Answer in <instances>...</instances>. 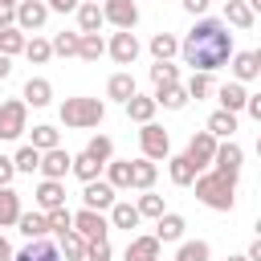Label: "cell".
<instances>
[{
  "instance_id": "obj_1",
  "label": "cell",
  "mask_w": 261,
  "mask_h": 261,
  "mask_svg": "<svg viewBox=\"0 0 261 261\" xmlns=\"http://www.w3.org/2000/svg\"><path fill=\"white\" fill-rule=\"evenodd\" d=\"M232 53H237L232 49V33L216 16L196 20L192 33L179 41V57H184V65H192V73H216L220 65L232 61Z\"/></svg>"
},
{
  "instance_id": "obj_2",
  "label": "cell",
  "mask_w": 261,
  "mask_h": 261,
  "mask_svg": "<svg viewBox=\"0 0 261 261\" xmlns=\"http://www.w3.org/2000/svg\"><path fill=\"white\" fill-rule=\"evenodd\" d=\"M196 200H200L204 208H212V212H232V204H237V184H228V179L216 175V171H200V175H196Z\"/></svg>"
},
{
  "instance_id": "obj_3",
  "label": "cell",
  "mask_w": 261,
  "mask_h": 261,
  "mask_svg": "<svg viewBox=\"0 0 261 261\" xmlns=\"http://www.w3.org/2000/svg\"><path fill=\"white\" fill-rule=\"evenodd\" d=\"M106 118V102L102 98H65L61 102V122L69 130H94Z\"/></svg>"
},
{
  "instance_id": "obj_4",
  "label": "cell",
  "mask_w": 261,
  "mask_h": 261,
  "mask_svg": "<svg viewBox=\"0 0 261 261\" xmlns=\"http://www.w3.org/2000/svg\"><path fill=\"white\" fill-rule=\"evenodd\" d=\"M24 130H29V102H24V98L0 102V139L12 143V139H20Z\"/></svg>"
},
{
  "instance_id": "obj_5",
  "label": "cell",
  "mask_w": 261,
  "mask_h": 261,
  "mask_svg": "<svg viewBox=\"0 0 261 261\" xmlns=\"http://www.w3.org/2000/svg\"><path fill=\"white\" fill-rule=\"evenodd\" d=\"M216 151H220V139L212 135V130H196L192 139H188V159H192V167L196 171H208L212 163H216Z\"/></svg>"
},
{
  "instance_id": "obj_6",
  "label": "cell",
  "mask_w": 261,
  "mask_h": 261,
  "mask_svg": "<svg viewBox=\"0 0 261 261\" xmlns=\"http://www.w3.org/2000/svg\"><path fill=\"white\" fill-rule=\"evenodd\" d=\"M139 147H143V159H171V135L159 126V122H147L139 130Z\"/></svg>"
},
{
  "instance_id": "obj_7",
  "label": "cell",
  "mask_w": 261,
  "mask_h": 261,
  "mask_svg": "<svg viewBox=\"0 0 261 261\" xmlns=\"http://www.w3.org/2000/svg\"><path fill=\"white\" fill-rule=\"evenodd\" d=\"M241 163H245V151H241V143L224 139V143H220V151H216V163H212V171H216V175H224L228 184H237V179H241Z\"/></svg>"
},
{
  "instance_id": "obj_8",
  "label": "cell",
  "mask_w": 261,
  "mask_h": 261,
  "mask_svg": "<svg viewBox=\"0 0 261 261\" xmlns=\"http://www.w3.org/2000/svg\"><path fill=\"white\" fill-rule=\"evenodd\" d=\"M73 232H82L86 241H106L110 216H102V212H94V208H82V212H73Z\"/></svg>"
},
{
  "instance_id": "obj_9",
  "label": "cell",
  "mask_w": 261,
  "mask_h": 261,
  "mask_svg": "<svg viewBox=\"0 0 261 261\" xmlns=\"http://www.w3.org/2000/svg\"><path fill=\"white\" fill-rule=\"evenodd\" d=\"M118 204L114 188L106 179H94V184H82V208H94V212H110Z\"/></svg>"
},
{
  "instance_id": "obj_10",
  "label": "cell",
  "mask_w": 261,
  "mask_h": 261,
  "mask_svg": "<svg viewBox=\"0 0 261 261\" xmlns=\"http://www.w3.org/2000/svg\"><path fill=\"white\" fill-rule=\"evenodd\" d=\"M102 12H106V24H114V29L135 33V24H139V4L135 0H102Z\"/></svg>"
},
{
  "instance_id": "obj_11",
  "label": "cell",
  "mask_w": 261,
  "mask_h": 261,
  "mask_svg": "<svg viewBox=\"0 0 261 261\" xmlns=\"http://www.w3.org/2000/svg\"><path fill=\"white\" fill-rule=\"evenodd\" d=\"M49 20V4L45 0H20L16 4V29L20 33H37Z\"/></svg>"
},
{
  "instance_id": "obj_12",
  "label": "cell",
  "mask_w": 261,
  "mask_h": 261,
  "mask_svg": "<svg viewBox=\"0 0 261 261\" xmlns=\"http://www.w3.org/2000/svg\"><path fill=\"white\" fill-rule=\"evenodd\" d=\"M106 53H110L118 65H130V61L139 57V37H135L130 29H118V33L106 41Z\"/></svg>"
},
{
  "instance_id": "obj_13",
  "label": "cell",
  "mask_w": 261,
  "mask_h": 261,
  "mask_svg": "<svg viewBox=\"0 0 261 261\" xmlns=\"http://www.w3.org/2000/svg\"><path fill=\"white\" fill-rule=\"evenodd\" d=\"M69 171H73V155L65 147H53L41 155V179H65Z\"/></svg>"
},
{
  "instance_id": "obj_14",
  "label": "cell",
  "mask_w": 261,
  "mask_h": 261,
  "mask_svg": "<svg viewBox=\"0 0 261 261\" xmlns=\"http://www.w3.org/2000/svg\"><path fill=\"white\" fill-rule=\"evenodd\" d=\"M33 200H37V212H53V208H65V184H61V179H41Z\"/></svg>"
},
{
  "instance_id": "obj_15",
  "label": "cell",
  "mask_w": 261,
  "mask_h": 261,
  "mask_svg": "<svg viewBox=\"0 0 261 261\" xmlns=\"http://www.w3.org/2000/svg\"><path fill=\"white\" fill-rule=\"evenodd\" d=\"M184 228H188V220H184L179 212H163V216L155 220V237H159V245L184 241Z\"/></svg>"
},
{
  "instance_id": "obj_16",
  "label": "cell",
  "mask_w": 261,
  "mask_h": 261,
  "mask_svg": "<svg viewBox=\"0 0 261 261\" xmlns=\"http://www.w3.org/2000/svg\"><path fill=\"white\" fill-rule=\"evenodd\" d=\"M12 261H61V245H53V241H29L24 249H16Z\"/></svg>"
},
{
  "instance_id": "obj_17",
  "label": "cell",
  "mask_w": 261,
  "mask_h": 261,
  "mask_svg": "<svg viewBox=\"0 0 261 261\" xmlns=\"http://www.w3.org/2000/svg\"><path fill=\"white\" fill-rule=\"evenodd\" d=\"M102 24H106L102 4H98V0H82V4H77V33H98Z\"/></svg>"
},
{
  "instance_id": "obj_18",
  "label": "cell",
  "mask_w": 261,
  "mask_h": 261,
  "mask_svg": "<svg viewBox=\"0 0 261 261\" xmlns=\"http://www.w3.org/2000/svg\"><path fill=\"white\" fill-rule=\"evenodd\" d=\"M216 98H220V110H228V114H241V110L249 106V94H245L241 82H224V86L216 90Z\"/></svg>"
},
{
  "instance_id": "obj_19",
  "label": "cell",
  "mask_w": 261,
  "mask_h": 261,
  "mask_svg": "<svg viewBox=\"0 0 261 261\" xmlns=\"http://www.w3.org/2000/svg\"><path fill=\"white\" fill-rule=\"evenodd\" d=\"M20 216H24L20 192H16V188H0V228H12Z\"/></svg>"
},
{
  "instance_id": "obj_20",
  "label": "cell",
  "mask_w": 261,
  "mask_h": 261,
  "mask_svg": "<svg viewBox=\"0 0 261 261\" xmlns=\"http://www.w3.org/2000/svg\"><path fill=\"white\" fill-rule=\"evenodd\" d=\"M20 98H24L29 106H37V110L49 106V102H53V86H49V77H29L24 90H20Z\"/></svg>"
},
{
  "instance_id": "obj_21",
  "label": "cell",
  "mask_w": 261,
  "mask_h": 261,
  "mask_svg": "<svg viewBox=\"0 0 261 261\" xmlns=\"http://www.w3.org/2000/svg\"><path fill=\"white\" fill-rule=\"evenodd\" d=\"M167 175H171V184H175V188H192L200 171L192 167V159H188V155H171V159H167Z\"/></svg>"
},
{
  "instance_id": "obj_22",
  "label": "cell",
  "mask_w": 261,
  "mask_h": 261,
  "mask_svg": "<svg viewBox=\"0 0 261 261\" xmlns=\"http://www.w3.org/2000/svg\"><path fill=\"white\" fill-rule=\"evenodd\" d=\"M16 228H20V237H29V241H45V237L53 232L45 212H24V216L16 220Z\"/></svg>"
},
{
  "instance_id": "obj_23",
  "label": "cell",
  "mask_w": 261,
  "mask_h": 261,
  "mask_svg": "<svg viewBox=\"0 0 261 261\" xmlns=\"http://www.w3.org/2000/svg\"><path fill=\"white\" fill-rule=\"evenodd\" d=\"M126 261H159V237H130L126 245Z\"/></svg>"
},
{
  "instance_id": "obj_24",
  "label": "cell",
  "mask_w": 261,
  "mask_h": 261,
  "mask_svg": "<svg viewBox=\"0 0 261 261\" xmlns=\"http://www.w3.org/2000/svg\"><path fill=\"white\" fill-rule=\"evenodd\" d=\"M163 110H184L192 98H188V86H155V94H151Z\"/></svg>"
},
{
  "instance_id": "obj_25",
  "label": "cell",
  "mask_w": 261,
  "mask_h": 261,
  "mask_svg": "<svg viewBox=\"0 0 261 261\" xmlns=\"http://www.w3.org/2000/svg\"><path fill=\"white\" fill-rule=\"evenodd\" d=\"M155 110H159V102H155V98H143V94H135V98L126 102V118L139 122V126L155 122Z\"/></svg>"
},
{
  "instance_id": "obj_26",
  "label": "cell",
  "mask_w": 261,
  "mask_h": 261,
  "mask_svg": "<svg viewBox=\"0 0 261 261\" xmlns=\"http://www.w3.org/2000/svg\"><path fill=\"white\" fill-rule=\"evenodd\" d=\"M139 220H143L139 216V204H130V200H118L110 208V228H126L130 232V228H139Z\"/></svg>"
},
{
  "instance_id": "obj_27",
  "label": "cell",
  "mask_w": 261,
  "mask_h": 261,
  "mask_svg": "<svg viewBox=\"0 0 261 261\" xmlns=\"http://www.w3.org/2000/svg\"><path fill=\"white\" fill-rule=\"evenodd\" d=\"M155 175H159V167H155L151 159H130V188H139V192H151Z\"/></svg>"
},
{
  "instance_id": "obj_28",
  "label": "cell",
  "mask_w": 261,
  "mask_h": 261,
  "mask_svg": "<svg viewBox=\"0 0 261 261\" xmlns=\"http://www.w3.org/2000/svg\"><path fill=\"white\" fill-rule=\"evenodd\" d=\"M257 16H253V8H249V0H224V24H232V29H249Z\"/></svg>"
},
{
  "instance_id": "obj_29",
  "label": "cell",
  "mask_w": 261,
  "mask_h": 261,
  "mask_svg": "<svg viewBox=\"0 0 261 261\" xmlns=\"http://www.w3.org/2000/svg\"><path fill=\"white\" fill-rule=\"evenodd\" d=\"M135 94H139V90H135V77H130V73H114V77L106 82V98H114V102H122V106H126Z\"/></svg>"
},
{
  "instance_id": "obj_30",
  "label": "cell",
  "mask_w": 261,
  "mask_h": 261,
  "mask_svg": "<svg viewBox=\"0 0 261 261\" xmlns=\"http://www.w3.org/2000/svg\"><path fill=\"white\" fill-rule=\"evenodd\" d=\"M102 171H106V163H98L94 155H73V175L82 179V184H94V179H102Z\"/></svg>"
},
{
  "instance_id": "obj_31",
  "label": "cell",
  "mask_w": 261,
  "mask_h": 261,
  "mask_svg": "<svg viewBox=\"0 0 261 261\" xmlns=\"http://www.w3.org/2000/svg\"><path fill=\"white\" fill-rule=\"evenodd\" d=\"M228 69H232V82H253L261 69H257V61H253V53H232V61H228Z\"/></svg>"
},
{
  "instance_id": "obj_32",
  "label": "cell",
  "mask_w": 261,
  "mask_h": 261,
  "mask_svg": "<svg viewBox=\"0 0 261 261\" xmlns=\"http://www.w3.org/2000/svg\"><path fill=\"white\" fill-rule=\"evenodd\" d=\"M106 184H110L114 192L130 188V159H110V163H106Z\"/></svg>"
},
{
  "instance_id": "obj_33",
  "label": "cell",
  "mask_w": 261,
  "mask_h": 261,
  "mask_svg": "<svg viewBox=\"0 0 261 261\" xmlns=\"http://www.w3.org/2000/svg\"><path fill=\"white\" fill-rule=\"evenodd\" d=\"M175 53H179V41H175L171 33H155V37H151V57H155V61H171Z\"/></svg>"
},
{
  "instance_id": "obj_34",
  "label": "cell",
  "mask_w": 261,
  "mask_h": 261,
  "mask_svg": "<svg viewBox=\"0 0 261 261\" xmlns=\"http://www.w3.org/2000/svg\"><path fill=\"white\" fill-rule=\"evenodd\" d=\"M12 163H16V171H20V175H33V171H41V151H37L33 143H24V147L12 155Z\"/></svg>"
},
{
  "instance_id": "obj_35",
  "label": "cell",
  "mask_w": 261,
  "mask_h": 261,
  "mask_svg": "<svg viewBox=\"0 0 261 261\" xmlns=\"http://www.w3.org/2000/svg\"><path fill=\"white\" fill-rule=\"evenodd\" d=\"M86 249H90V241L82 232H65L61 237V257L65 261H86Z\"/></svg>"
},
{
  "instance_id": "obj_36",
  "label": "cell",
  "mask_w": 261,
  "mask_h": 261,
  "mask_svg": "<svg viewBox=\"0 0 261 261\" xmlns=\"http://www.w3.org/2000/svg\"><path fill=\"white\" fill-rule=\"evenodd\" d=\"M24 45H29V33H20L16 24L0 33V53H4V57H16V53H24Z\"/></svg>"
},
{
  "instance_id": "obj_37",
  "label": "cell",
  "mask_w": 261,
  "mask_h": 261,
  "mask_svg": "<svg viewBox=\"0 0 261 261\" xmlns=\"http://www.w3.org/2000/svg\"><path fill=\"white\" fill-rule=\"evenodd\" d=\"M208 130H212L216 139H232V130H237V114H228V110L208 114Z\"/></svg>"
},
{
  "instance_id": "obj_38",
  "label": "cell",
  "mask_w": 261,
  "mask_h": 261,
  "mask_svg": "<svg viewBox=\"0 0 261 261\" xmlns=\"http://www.w3.org/2000/svg\"><path fill=\"white\" fill-rule=\"evenodd\" d=\"M53 53L57 57H77L82 53V33H57L53 37Z\"/></svg>"
},
{
  "instance_id": "obj_39",
  "label": "cell",
  "mask_w": 261,
  "mask_h": 261,
  "mask_svg": "<svg viewBox=\"0 0 261 261\" xmlns=\"http://www.w3.org/2000/svg\"><path fill=\"white\" fill-rule=\"evenodd\" d=\"M24 57H29L33 65H45V61L53 57V41H45V37H29V45H24Z\"/></svg>"
},
{
  "instance_id": "obj_40",
  "label": "cell",
  "mask_w": 261,
  "mask_h": 261,
  "mask_svg": "<svg viewBox=\"0 0 261 261\" xmlns=\"http://www.w3.org/2000/svg\"><path fill=\"white\" fill-rule=\"evenodd\" d=\"M208 257H212V245L208 241H184L179 253H175V261H208Z\"/></svg>"
},
{
  "instance_id": "obj_41",
  "label": "cell",
  "mask_w": 261,
  "mask_h": 261,
  "mask_svg": "<svg viewBox=\"0 0 261 261\" xmlns=\"http://www.w3.org/2000/svg\"><path fill=\"white\" fill-rule=\"evenodd\" d=\"M102 53H106V41H102V37H98V33H82V53H77V57H82V61H90V65H94V61H98V57H102Z\"/></svg>"
},
{
  "instance_id": "obj_42",
  "label": "cell",
  "mask_w": 261,
  "mask_h": 261,
  "mask_svg": "<svg viewBox=\"0 0 261 261\" xmlns=\"http://www.w3.org/2000/svg\"><path fill=\"white\" fill-rule=\"evenodd\" d=\"M151 82H155V86H179V65L155 61V65H151Z\"/></svg>"
},
{
  "instance_id": "obj_43",
  "label": "cell",
  "mask_w": 261,
  "mask_h": 261,
  "mask_svg": "<svg viewBox=\"0 0 261 261\" xmlns=\"http://www.w3.org/2000/svg\"><path fill=\"white\" fill-rule=\"evenodd\" d=\"M33 147L45 155V151H53V147H61L57 143V126H49V122H41V126H33Z\"/></svg>"
},
{
  "instance_id": "obj_44",
  "label": "cell",
  "mask_w": 261,
  "mask_h": 261,
  "mask_svg": "<svg viewBox=\"0 0 261 261\" xmlns=\"http://www.w3.org/2000/svg\"><path fill=\"white\" fill-rule=\"evenodd\" d=\"M86 155H94L98 163H110V159H114V143H110V135H94V139L86 143Z\"/></svg>"
},
{
  "instance_id": "obj_45",
  "label": "cell",
  "mask_w": 261,
  "mask_h": 261,
  "mask_svg": "<svg viewBox=\"0 0 261 261\" xmlns=\"http://www.w3.org/2000/svg\"><path fill=\"white\" fill-rule=\"evenodd\" d=\"M167 208H163V196H155V192H143L139 196V216H151V220H159Z\"/></svg>"
},
{
  "instance_id": "obj_46",
  "label": "cell",
  "mask_w": 261,
  "mask_h": 261,
  "mask_svg": "<svg viewBox=\"0 0 261 261\" xmlns=\"http://www.w3.org/2000/svg\"><path fill=\"white\" fill-rule=\"evenodd\" d=\"M45 216H49V228H53L57 237L73 232V212H69V208H53V212H45Z\"/></svg>"
},
{
  "instance_id": "obj_47",
  "label": "cell",
  "mask_w": 261,
  "mask_h": 261,
  "mask_svg": "<svg viewBox=\"0 0 261 261\" xmlns=\"http://www.w3.org/2000/svg\"><path fill=\"white\" fill-rule=\"evenodd\" d=\"M208 94H212V73H192V77H188V98L200 102V98H208Z\"/></svg>"
},
{
  "instance_id": "obj_48",
  "label": "cell",
  "mask_w": 261,
  "mask_h": 261,
  "mask_svg": "<svg viewBox=\"0 0 261 261\" xmlns=\"http://www.w3.org/2000/svg\"><path fill=\"white\" fill-rule=\"evenodd\" d=\"M86 261H110V241H90Z\"/></svg>"
},
{
  "instance_id": "obj_49",
  "label": "cell",
  "mask_w": 261,
  "mask_h": 261,
  "mask_svg": "<svg viewBox=\"0 0 261 261\" xmlns=\"http://www.w3.org/2000/svg\"><path fill=\"white\" fill-rule=\"evenodd\" d=\"M12 179H16V163L12 155H0V188H12Z\"/></svg>"
},
{
  "instance_id": "obj_50",
  "label": "cell",
  "mask_w": 261,
  "mask_h": 261,
  "mask_svg": "<svg viewBox=\"0 0 261 261\" xmlns=\"http://www.w3.org/2000/svg\"><path fill=\"white\" fill-rule=\"evenodd\" d=\"M12 24H16V8H12V4H0V33L12 29Z\"/></svg>"
},
{
  "instance_id": "obj_51",
  "label": "cell",
  "mask_w": 261,
  "mask_h": 261,
  "mask_svg": "<svg viewBox=\"0 0 261 261\" xmlns=\"http://www.w3.org/2000/svg\"><path fill=\"white\" fill-rule=\"evenodd\" d=\"M45 4H49V12H77L82 0H45Z\"/></svg>"
},
{
  "instance_id": "obj_52",
  "label": "cell",
  "mask_w": 261,
  "mask_h": 261,
  "mask_svg": "<svg viewBox=\"0 0 261 261\" xmlns=\"http://www.w3.org/2000/svg\"><path fill=\"white\" fill-rule=\"evenodd\" d=\"M179 4H184V8H188V12H192V16H204V12H208V4H212V0H179Z\"/></svg>"
},
{
  "instance_id": "obj_53",
  "label": "cell",
  "mask_w": 261,
  "mask_h": 261,
  "mask_svg": "<svg viewBox=\"0 0 261 261\" xmlns=\"http://www.w3.org/2000/svg\"><path fill=\"white\" fill-rule=\"evenodd\" d=\"M12 257H16V249H12V245H8V237L0 232V261H12Z\"/></svg>"
},
{
  "instance_id": "obj_54",
  "label": "cell",
  "mask_w": 261,
  "mask_h": 261,
  "mask_svg": "<svg viewBox=\"0 0 261 261\" xmlns=\"http://www.w3.org/2000/svg\"><path fill=\"white\" fill-rule=\"evenodd\" d=\"M245 110H249V114L261 122V94H249V106H245Z\"/></svg>"
},
{
  "instance_id": "obj_55",
  "label": "cell",
  "mask_w": 261,
  "mask_h": 261,
  "mask_svg": "<svg viewBox=\"0 0 261 261\" xmlns=\"http://www.w3.org/2000/svg\"><path fill=\"white\" fill-rule=\"evenodd\" d=\"M245 257H249V261H261V237L249 245V253H245Z\"/></svg>"
},
{
  "instance_id": "obj_56",
  "label": "cell",
  "mask_w": 261,
  "mask_h": 261,
  "mask_svg": "<svg viewBox=\"0 0 261 261\" xmlns=\"http://www.w3.org/2000/svg\"><path fill=\"white\" fill-rule=\"evenodd\" d=\"M8 73H12V57H4V53H0V82H4Z\"/></svg>"
},
{
  "instance_id": "obj_57",
  "label": "cell",
  "mask_w": 261,
  "mask_h": 261,
  "mask_svg": "<svg viewBox=\"0 0 261 261\" xmlns=\"http://www.w3.org/2000/svg\"><path fill=\"white\" fill-rule=\"evenodd\" d=\"M249 8H253V16H257V12H261V0H249Z\"/></svg>"
},
{
  "instance_id": "obj_58",
  "label": "cell",
  "mask_w": 261,
  "mask_h": 261,
  "mask_svg": "<svg viewBox=\"0 0 261 261\" xmlns=\"http://www.w3.org/2000/svg\"><path fill=\"white\" fill-rule=\"evenodd\" d=\"M253 61H257V69H261V49H253Z\"/></svg>"
},
{
  "instance_id": "obj_59",
  "label": "cell",
  "mask_w": 261,
  "mask_h": 261,
  "mask_svg": "<svg viewBox=\"0 0 261 261\" xmlns=\"http://www.w3.org/2000/svg\"><path fill=\"white\" fill-rule=\"evenodd\" d=\"M228 261H249V257H245V253H237V257H228Z\"/></svg>"
},
{
  "instance_id": "obj_60",
  "label": "cell",
  "mask_w": 261,
  "mask_h": 261,
  "mask_svg": "<svg viewBox=\"0 0 261 261\" xmlns=\"http://www.w3.org/2000/svg\"><path fill=\"white\" fill-rule=\"evenodd\" d=\"M257 159H261V135H257Z\"/></svg>"
},
{
  "instance_id": "obj_61",
  "label": "cell",
  "mask_w": 261,
  "mask_h": 261,
  "mask_svg": "<svg viewBox=\"0 0 261 261\" xmlns=\"http://www.w3.org/2000/svg\"><path fill=\"white\" fill-rule=\"evenodd\" d=\"M0 4H12V8H16V4H20V0H0Z\"/></svg>"
},
{
  "instance_id": "obj_62",
  "label": "cell",
  "mask_w": 261,
  "mask_h": 261,
  "mask_svg": "<svg viewBox=\"0 0 261 261\" xmlns=\"http://www.w3.org/2000/svg\"><path fill=\"white\" fill-rule=\"evenodd\" d=\"M257 237H261V216H257Z\"/></svg>"
},
{
  "instance_id": "obj_63",
  "label": "cell",
  "mask_w": 261,
  "mask_h": 261,
  "mask_svg": "<svg viewBox=\"0 0 261 261\" xmlns=\"http://www.w3.org/2000/svg\"><path fill=\"white\" fill-rule=\"evenodd\" d=\"M159 261H163V257H159Z\"/></svg>"
}]
</instances>
